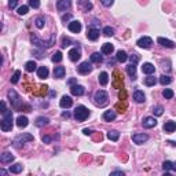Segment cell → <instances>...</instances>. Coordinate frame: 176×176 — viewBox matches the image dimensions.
Wrapping results in <instances>:
<instances>
[{
  "instance_id": "18",
  "label": "cell",
  "mask_w": 176,
  "mask_h": 176,
  "mask_svg": "<svg viewBox=\"0 0 176 176\" xmlns=\"http://www.w3.org/2000/svg\"><path fill=\"white\" fill-rule=\"evenodd\" d=\"M157 42H158V44H161L162 47H167V48H173V47H175V43H173L172 40L164 39V37H158Z\"/></svg>"
},
{
  "instance_id": "10",
  "label": "cell",
  "mask_w": 176,
  "mask_h": 176,
  "mask_svg": "<svg viewBox=\"0 0 176 176\" xmlns=\"http://www.w3.org/2000/svg\"><path fill=\"white\" fill-rule=\"evenodd\" d=\"M91 72H92V65L90 62H83L78 66V73L80 75H88Z\"/></svg>"
},
{
  "instance_id": "48",
  "label": "cell",
  "mask_w": 176,
  "mask_h": 176,
  "mask_svg": "<svg viewBox=\"0 0 176 176\" xmlns=\"http://www.w3.org/2000/svg\"><path fill=\"white\" fill-rule=\"evenodd\" d=\"M129 61H131V63H138V61H139V57H138L136 54H132L131 57H128Z\"/></svg>"
},
{
  "instance_id": "40",
  "label": "cell",
  "mask_w": 176,
  "mask_h": 176,
  "mask_svg": "<svg viewBox=\"0 0 176 176\" xmlns=\"http://www.w3.org/2000/svg\"><path fill=\"white\" fill-rule=\"evenodd\" d=\"M19 77H21V72H19V70H15V73L12 75V77H11V83L17 84L19 81Z\"/></svg>"
},
{
  "instance_id": "17",
  "label": "cell",
  "mask_w": 176,
  "mask_h": 176,
  "mask_svg": "<svg viewBox=\"0 0 176 176\" xmlns=\"http://www.w3.org/2000/svg\"><path fill=\"white\" fill-rule=\"evenodd\" d=\"M8 98H10V102H11L12 103V106H14V108H17V106H18V101H19V96H18V94L15 92L14 90H10L8 91Z\"/></svg>"
},
{
  "instance_id": "56",
  "label": "cell",
  "mask_w": 176,
  "mask_h": 176,
  "mask_svg": "<svg viewBox=\"0 0 176 176\" xmlns=\"http://www.w3.org/2000/svg\"><path fill=\"white\" fill-rule=\"evenodd\" d=\"M62 117H63V118H69V117H70V113H69V111H63Z\"/></svg>"
},
{
  "instance_id": "49",
  "label": "cell",
  "mask_w": 176,
  "mask_h": 176,
  "mask_svg": "<svg viewBox=\"0 0 176 176\" xmlns=\"http://www.w3.org/2000/svg\"><path fill=\"white\" fill-rule=\"evenodd\" d=\"M17 4H18V0H10L8 2V7L10 8H15V7H17Z\"/></svg>"
},
{
  "instance_id": "53",
  "label": "cell",
  "mask_w": 176,
  "mask_h": 176,
  "mask_svg": "<svg viewBox=\"0 0 176 176\" xmlns=\"http://www.w3.org/2000/svg\"><path fill=\"white\" fill-rule=\"evenodd\" d=\"M70 18H72V15H70V14L63 15V17H62V21H63V22H66V21H68V19H70Z\"/></svg>"
},
{
  "instance_id": "50",
  "label": "cell",
  "mask_w": 176,
  "mask_h": 176,
  "mask_svg": "<svg viewBox=\"0 0 176 176\" xmlns=\"http://www.w3.org/2000/svg\"><path fill=\"white\" fill-rule=\"evenodd\" d=\"M101 2H102V4H103L105 7H110L111 4H113L114 0H101Z\"/></svg>"
},
{
  "instance_id": "19",
  "label": "cell",
  "mask_w": 176,
  "mask_h": 176,
  "mask_svg": "<svg viewBox=\"0 0 176 176\" xmlns=\"http://www.w3.org/2000/svg\"><path fill=\"white\" fill-rule=\"evenodd\" d=\"M164 131L167 134H172L176 131V122L175 121H167L164 124Z\"/></svg>"
},
{
  "instance_id": "16",
  "label": "cell",
  "mask_w": 176,
  "mask_h": 176,
  "mask_svg": "<svg viewBox=\"0 0 176 176\" xmlns=\"http://www.w3.org/2000/svg\"><path fill=\"white\" fill-rule=\"evenodd\" d=\"M87 37H88L91 42L98 40L99 39V29H96V28H91V29L88 30V33H87Z\"/></svg>"
},
{
  "instance_id": "45",
  "label": "cell",
  "mask_w": 176,
  "mask_h": 176,
  "mask_svg": "<svg viewBox=\"0 0 176 176\" xmlns=\"http://www.w3.org/2000/svg\"><path fill=\"white\" fill-rule=\"evenodd\" d=\"M28 11H29V7H28V6H21V7H18V11H17V12H18L19 15H25Z\"/></svg>"
},
{
  "instance_id": "52",
  "label": "cell",
  "mask_w": 176,
  "mask_h": 176,
  "mask_svg": "<svg viewBox=\"0 0 176 176\" xmlns=\"http://www.w3.org/2000/svg\"><path fill=\"white\" fill-rule=\"evenodd\" d=\"M92 132H94L92 129H88V128H84L83 129V134L84 135H92Z\"/></svg>"
},
{
  "instance_id": "29",
  "label": "cell",
  "mask_w": 176,
  "mask_h": 176,
  "mask_svg": "<svg viewBox=\"0 0 176 176\" xmlns=\"http://www.w3.org/2000/svg\"><path fill=\"white\" fill-rule=\"evenodd\" d=\"M48 122H50L48 117H37L35 124H36V127H44V125H48Z\"/></svg>"
},
{
  "instance_id": "41",
  "label": "cell",
  "mask_w": 176,
  "mask_h": 176,
  "mask_svg": "<svg viewBox=\"0 0 176 176\" xmlns=\"http://www.w3.org/2000/svg\"><path fill=\"white\" fill-rule=\"evenodd\" d=\"M162 96H164L165 99H172L173 98V91L169 90V88H167V90H164V92H162Z\"/></svg>"
},
{
  "instance_id": "34",
  "label": "cell",
  "mask_w": 176,
  "mask_h": 176,
  "mask_svg": "<svg viewBox=\"0 0 176 176\" xmlns=\"http://www.w3.org/2000/svg\"><path fill=\"white\" fill-rule=\"evenodd\" d=\"M35 25H36L37 29H43V28H44V25H45L44 17H37V18L35 19Z\"/></svg>"
},
{
  "instance_id": "39",
  "label": "cell",
  "mask_w": 176,
  "mask_h": 176,
  "mask_svg": "<svg viewBox=\"0 0 176 176\" xmlns=\"http://www.w3.org/2000/svg\"><path fill=\"white\" fill-rule=\"evenodd\" d=\"M80 4L84 7V11H88L92 8V3H90L88 0H80Z\"/></svg>"
},
{
  "instance_id": "57",
  "label": "cell",
  "mask_w": 176,
  "mask_h": 176,
  "mask_svg": "<svg viewBox=\"0 0 176 176\" xmlns=\"http://www.w3.org/2000/svg\"><path fill=\"white\" fill-rule=\"evenodd\" d=\"M6 110H7V109H6V103H4V102H2V110H0V111L3 113V111H6Z\"/></svg>"
},
{
  "instance_id": "21",
  "label": "cell",
  "mask_w": 176,
  "mask_h": 176,
  "mask_svg": "<svg viewBox=\"0 0 176 176\" xmlns=\"http://www.w3.org/2000/svg\"><path fill=\"white\" fill-rule=\"evenodd\" d=\"M127 73L132 80H135L136 78V63H129V66H127Z\"/></svg>"
},
{
  "instance_id": "22",
  "label": "cell",
  "mask_w": 176,
  "mask_h": 176,
  "mask_svg": "<svg viewBox=\"0 0 176 176\" xmlns=\"http://www.w3.org/2000/svg\"><path fill=\"white\" fill-rule=\"evenodd\" d=\"M134 101L136 102V103H143V102L146 101V96H144V94L142 92V91H135L134 92Z\"/></svg>"
},
{
  "instance_id": "42",
  "label": "cell",
  "mask_w": 176,
  "mask_h": 176,
  "mask_svg": "<svg viewBox=\"0 0 176 176\" xmlns=\"http://www.w3.org/2000/svg\"><path fill=\"white\" fill-rule=\"evenodd\" d=\"M103 35L105 36H108V37H111L114 35V30H113V28H110V26H106L103 29Z\"/></svg>"
},
{
  "instance_id": "47",
  "label": "cell",
  "mask_w": 176,
  "mask_h": 176,
  "mask_svg": "<svg viewBox=\"0 0 176 176\" xmlns=\"http://www.w3.org/2000/svg\"><path fill=\"white\" fill-rule=\"evenodd\" d=\"M70 43H72V40H70V39H68V37H63V40H62V47L63 48L68 47V45H70Z\"/></svg>"
},
{
  "instance_id": "33",
  "label": "cell",
  "mask_w": 176,
  "mask_h": 176,
  "mask_svg": "<svg viewBox=\"0 0 176 176\" xmlns=\"http://www.w3.org/2000/svg\"><path fill=\"white\" fill-rule=\"evenodd\" d=\"M22 169H24V165L22 164L10 165V172H12V173H19V172H22Z\"/></svg>"
},
{
  "instance_id": "3",
  "label": "cell",
  "mask_w": 176,
  "mask_h": 176,
  "mask_svg": "<svg viewBox=\"0 0 176 176\" xmlns=\"http://www.w3.org/2000/svg\"><path fill=\"white\" fill-rule=\"evenodd\" d=\"M94 99H95V103L102 108V106H106V105H108L109 95H108V92H106V91L99 90V91H96V92H95V96H94Z\"/></svg>"
},
{
  "instance_id": "55",
  "label": "cell",
  "mask_w": 176,
  "mask_h": 176,
  "mask_svg": "<svg viewBox=\"0 0 176 176\" xmlns=\"http://www.w3.org/2000/svg\"><path fill=\"white\" fill-rule=\"evenodd\" d=\"M111 175H113V176L114 175H121L122 176V175H124V172H122V171H114V172H111Z\"/></svg>"
},
{
  "instance_id": "13",
  "label": "cell",
  "mask_w": 176,
  "mask_h": 176,
  "mask_svg": "<svg viewBox=\"0 0 176 176\" xmlns=\"http://www.w3.org/2000/svg\"><path fill=\"white\" fill-rule=\"evenodd\" d=\"M70 92H72V95H75V96H81V95H84V92H85V88H84L83 85L76 84V85H72Z\"/></svg>"
},
{
  "instance_id": "54",
  "label": "cell",
  "mask_w": 176,
  "mask_h": 176,
  "mask_svg": "<svg viewBox=\"0 0 176 176\" xmlns=\"http://www.w3.org/2000/svg\"><path fill=\"white\" fill-rule=\"evenodd\" d=\"M125 95H127V94H125V91H124V90H121V91H120V94H118V98L121 99V96H122V98H125Z\"/></svg>"
},
{
  "instance_id": "46",
  "label": "cell",
  "mask_w": 176,
  "mask_h": 176,
  "mask_svg": "<svg viewBox=\"0 0 176 176\" xmlns=\"http://www.w3.org/2000/svg\"><path fill=\"white\" fill-rule=\"evenodd\" d=\"M162 168H164V171H171L172 169V162L171 161H164V164H162Z\"/></svg>"
},
{
  "instance_id": "1",
  "label": "cell",
  "mask_w": 176,
  "mask_h": 176,
  "mask_svg": "<svg viewBox=\"0 0 176 176\" xmlns=\"http://www.w3.org/2000/svg\"><path fill=\"white\" fill-rule=\"evenodd\" d=\"M3 118H2V122H0V128L3 132H8L12 129V113L11 110L7 109L6 111H3Z\"/></svg>"
},
{
  "instance_id": "38",
  "label": "cell",
  "mask_w": 176,
  "mask_h": 176,
  "mask_svg": "<svg viewBox=\"0 0 176 176\" xmlns=\"http://www.w3.org/2000/svg\"><path fill=\"white\" fill-rule=\"evenodd\" d=\"M155 83H157V80H155V77H153V76H149V77L144 78V84H146L147 87L155 85Z\"/></svg>"
},
{
  "instance_id": "4",
  "label": "cell",
  "mask_w": 176,
  "mask_h": 176,
  "mask_svg": "<svg viewBox=\"0 0 176 176\" xmlns=\"http://www.w3.org/2000/svg\"><path fill=\"white\" fill-rule=\"evenodd\" d=\"M88 116H90V110H88L85 106H77V108L75 109V118L77 120V121H80V122L84 121Z\"/></svg>"
},
{
  "instance_id": "32",
  "label": "cell",
  "mask_w": 176,
  "mask_h": 176,
  "mask_svg": "<svg viewBox=\"0 0 176 176\" xmlns=\"http://www.w3.org/2000/svg\"><path fill=\"white\" fill-rule=\"evenodd\" d=\"M91 62H94V63H101L102 61H103V57H102V54L101 52H94L92 55H91Z\"/></svg>"
},
{
  "instance_id": "6",
  "label": "cell",
  "mask_w": 176,
  "mask_h": 176,
  "mask_svg": "<svg viewBox=\"0 0 176 176\" xmlns=\"http://www.w3.org/2000/svg\"><path fill=\"white\" fill-rule=\"evenodd\" d=\"M70 7H72V0H58V3H57L58 11H61V12L68 11Z\"/></svg>"
},
{
  "instance_id": "24",
  "label": "cell",
  "mask_w": 176,
  "mask_h": 176,
  "mask_svg": "<svg viewBox=\"0 0 176 176\" xmlns=\"http://www.w3.org/2000/svg\"><path fill=\"white\" fill-rule=\"evenodd\" d=\"M102 117H103L105 121H113V120L116 118V111L114 110H106Z\"/></svg>"
},
{
  "instance_id": "7",
  "label": "cell",
  "mask_w": 176,
  "mask_h": 176,
  "mask_svg": "<svg viewBox=\"0 0 176 176\" xmlns=\"http://www.w3.org/2000/svg\"><path fill=\"white\" fill-rule=\"evenodd\" d=\"M132 140H134V143H136V144H143L144 142L149 140V135H146V134H135L134 136H132Z\"/></svg>"
},
{
  "instance_id": "15",
  "label": "cell",
  "mask_w": 176,
  "mask_h": 176,
  "mask_svg": "<svg viewBox=\"0 0 176 176\" xmlns=\"http://www.w3.org/2000/svg\"><path fill=\"white\" fill-rule=\"evenodd\" d=\"M69 30L73 33H78L81 30V22L80 21H72V22H69L68 25Z\"/></svg>"
},
{
  "instance_id": "5",
  "label": "cell",
  "mask_w": 176,
  "mask_h": 176,
  "mask_svg": "<svg viewBox=\"0 0 176 176\" xmlns=\"http://www.w3.org/2000/svg\"><path fill=\"white\" fill-rule=\"evenodd\" d=\"M33 140V135L30 134H22V135H18V136H15L14 139V146L15 147H21L24 143H26V142H32Z\"/></svg>"
},
{
  "instance_id": "20",
  "label": "cell",
  "mask_w": 176,
  "mask_h": 176,
  "mask_svg": "<svg viewBox=\"0 0 176 176\" xmlns=\"http://www.w3.org/2000/svg\"><path fill=\"white\" fill-rule=\"evenodd\" d=\"M142 72L146 73V75H153V73L155 72V66L151 65V63H149V62H146L142 66Z\"/></svg>"
},
{
  "instance_id": "37",
  "label": "cell",
  "mask_w": 176,
  "mask_h": 176,
  "mask_svg": "<svg viewBox=\"0 0 176 176\" xmlns=\"http://www.w3.org/2000/svg\"><path fill=\"white\" fill-rule=\"evenodd\" d=\"M62 52L61 51H57L55 54H52V57H51V59H52V62L54 63H58V62H61L62 61Z\"/></svg>"
},
{
  "instance_id": "2",
  "label": "cell",
  "mask_w": 176,
  "mask_h": 176,
  "mask_svg": "<svg viewBox=\"0 0 176 176\" xmlns=\"http://www.w3.org/2000/svg\"><path fill=\"white\" fill-rule=\"evenodd\" d=\"M30 40H32V43L36 45V47L50 48V47H52V45H54V43H55V35H52V36H51V39L48 40V42H43V40H40L36 35H32V36H30Z\"/></svg>"
},
{
  "instance_id": "44",
  "label": "cell",
  "mask_w": 176,
  "mask_h": 176,
  "mask_svg": "<svg viewBox=\"0 0 176 176\" xmlns=\"http://www.w3.org/2000/svg\"><path fill=\"white\" fill-rule=\"evenodd\" d=\"M28 3H29V7H32V8H39L40 7V0H28Z\"/></svg>"
},
{
  "instance_id": "31",
  "label": "cell",
  "mask_w": 176,
  "mask_h": 176,
  "mask_svg": "<svg viewBox=\"0 0 176 176\" xmlns=\"http://www.w3.org/2000/svg\"><path fill=\"white\" fill-rule=\"evenodd\" d=\"M99 83H101V85H108L109 83V75L106 72H102L101 75H99Z\"/></svg>"
},
{
  "instance_id": "12",
  "label": "cell",
  "mask_w": 176,
  "mask_h": 176,
  "mask_svg": "<svg viewBox=\"0 0 176 176\" xmlns=\"http://www.w3.org/2000/svg\"><path fill=\"white\" fill-rule=\"evenodd\" d=\"M142 124H143L144 128H154V127L157 125V120H155L154 117H144Z\"/></svg>"
},
{
  "instance_id": "35",
  "label": "cell",
  "mask_w": 176,
  "mask_h": 176,
  "mask_svg": "<svg viewBox=\"0 0 176 176\" xmlns=\"http://www.w3.org/2000/svg\"><path fill=\"white\" fill-rule=\"evenodd\" d=\"M160 83H161L162 85H168V84L172 83V78H171V76H168V75H162L161 77H160Z\"/></svg>"
},
{
  "instance_id": "62",
  "label": "cell",
  "mask_w": 176,
  "mask_h": 176,
  "mask_svg": "<svg viewBox=\"0 0 176 176\" xmlns=\"http://www.w3.org/2000/svg\"><path fill=\"white\" fill-rule=\"evenodd\" d=\"M168 143H171V144H172V146H176V143H175V142H172V140H169Z\"/></svg>"
},
{
  "instance_id": "14",
  "label": "cell",
  "mask_w": 176,
  "mask_h": 176,
  "mask_svg": "<svg viewBox=\"0 0 176 176\" xmlns=\"http://www.w3.org/2000/svg\"><path fill=\"white\" fill-rule=\"evenodd\" d=\"M12 161H14V155H12L11 153L4 151L3 154L0 155V162H2V164H11Z\"/></svg>"
},
{
  "instance_id": "43",
  "label": "cell",
  "mask_w": 176,
  "mask_h": 176,
  "mask_svg": "<svg viewBox=\"0 0 176 176\" xmlns=\"http://www.w3.org/2000/svg\"><path fill=\"white\" fill-rule=\"evenodd\" d=\"M153 113H154V116H162L164 109H162V106H155V108H153Z\"/></svg>"
},
{
  "instance_id": "58",
  "label": "cell",
  "mask_w": 176,
  "mask_h": 176,
  "mask_svg": "<svg viewBox=\"0 0 176 176\" xmlns=\"http://www.w3.org/2000/svg\"><path fill=\"white\" fill-rule=\"evenodd\" d=\"M99 24H101V22H98V19H95V18H94L92 22H91V25H99Z\"/></svg>"
},
{
  "instance_id": "26",
  "label": "cell",
  "mask_w": 176,
  "mask_h": 176,
  "mask_svg": "<svg viewBox=\"0 0 176 176\" xmlns=\"http://www.w3.org/2000/svg\"><path fill=\"white\" fill-rule=\"evenodd\" d=\"M65 76V68L63 66H57L54 69V77L55 78H62Z\"/></svg>"
},
{
  "instance_id": "59",
  "label": "cell",
  "mask_w": 176,
  "mask_h": 176,
  "mask_svg": "<svg viewBox=\"0 0 176 176\" xmlns=\"http://www.w3.org/2000/svg\"><path fill=\"white\" fill-rule=\"evenodd\" d=\"M0 175H7V172L4 169H0Z\"/></svg>"
},
{
  "instance_id": "11",
  "label": "cell",
  "mask_w": 176,
  "mask_h": 176,
  "mask_svg": "<svg viewBox=\"0 0 176 176\" xmlns=\"http://www.w3.org/2000/svg\"><path fill=\"white\" fill-rule=\"evenodd\" d=\"M72 105H73V99L70 98V96H68V95L62 96V99L59 101V106L62 109H69Z\"/></svg>"
},
{
  "instance_id": "60",
  "label": "cell",
  "mask_w": 176,
  "mask_h": 176,
  "mask_svg": "<svg viewBox=\"0 0 176 176\" xmlns=\"http://www.w3.org/2000/svg\"><path fill=\"white\" fill-rule=\"evenodd\" d=\"M172 171H176V162H172Z\"/></svg>"
},
{
  "instance_id": "27",
  "label": "cell",
  "mask_w": 176,
  "mask_h": 176,
  "mask_svg": "<svg viewBox=\"0 0 176 176\" xmlns=\"http://www.w3.org/2000/svg\"><path fill=\"white\" fill-rule=\"evenodd\" d=\"M37 77H40V78L48 77V69L45 68V66H40V68L37 69Z\"/></svg>"
},
{
  "instance_id": "61",
  "label": "cell",
  "mask_w": 176,
  "mask_h": 176,
  "mask_svg": "<svg viewBox=\"0 0 176 176\" xmlns=\"http://www.w3.org/2000/svg\"><path fill=\"white\" fill-rule=\"evenodd\" d=\"M73 83H76V80H75V78H72V80H69V84H73Z\"/></svg>"
},
{
  "instance_id": "25",
  "label": "cell",
  "mask_w": 176,
  "mask_h": 176,
  "mask_svg": "<svg viewBox=\"0 0 176 176\" xmlns=\"http://www.w3.org/2000/svg\"><path fill=\"white\" fill-rule=\"evenodd\" d=\"M28 124H29V120L25 116H19L18 118H17V125H18L19 128H25V127H28Z\"/></svg>"
},
{
  "instance_id": "28",
  "label": "cell",
  "mask_w": 176,
  "mask_h": 176,
  "mask_svg": "<svg viewBox=\"0 0 176 176\" xmlns=\"http://www.w3.org/2000/svg\"><path fill=\"white\" fill-rule=\"evenodd\" d=\"M116 59L118 61V62H125L127 59H128V55H127V52L125 51H122V50H120V51H117V55H116Z\"/></svg>"
},
{
  "instance_id": "30",
  "label": "cell",
  "mask_w": 176,
  "mask_h": 176,
  "mask_svg": "<svg viewBox=\"0 0 176 176\" xmlns=\"http://www.w3.org/2000/svg\"><path fill=\"white\" fill-rule=\"evenodd\" d=\"M36 62H35V61H29V62H26L25 63V70H26V72H29V73H32V72H35V70H36Z\"/></svg>"
},
{
  "instance_id": "51",
  "label": "cell",
  "mask_w": 176,
  "mask_h": 176,
  "mask_svg": "<svg viewBox=\"0 0 176 176\" xmlns=\"http://www.w3.org/2000/svg\"><path fill=\"white\" fill-rule=\"evenodd\" d=\"M43 142H44V143H51V142H52V138L51 136H43Z\"/></svg>"
},
{
  "instance_id": "8",
  "label": "cell",
  "mask_w": 176,
  "mask_h": 176,
  "mask_svg": "<svg viewBox=\"0 0 176 176\" xmlns=\"http://www.w3.org/2000/svg\"><path fill=\"white\" fill-rule=\"evenodd\" d=\"M139 47H142V48H150L151 47V44H153V40L150 39V37H147V36H143V37H140L139 40H138V43H136Z\"/></svg>"
},
{
  "instance_id": "9",
  "label": "cell",
  "mask_w": 176,
  "mask_h": 176,
  "mask_svg": "<svg viewBox=\"0 0 176 176\" xmlns=\"http://www.w3.org/2000/svg\"><path fill=\"white\" fill-rule=\"evenodd\" d=\"M80 58H81L80 48H72V50L69 51V59L72 61V62H77Z\"/></svg>"
},
{
  "instance_id": "23",
  "label": "cell",
  "mask_w": 176,
  "mask_h": 176,
  "mask_svg": "<svg viewBox=\"0 0 176 176\" xmlns=\"http://www.w3.org/2000/svg\"><path fill=\"white\" fill-rule=\"evenodd\" d=\"M113 51H114V47H113V44H110V43H105V44L102 45V54L110 55Z\"/></svg>"
},
{
  "instance_id": "36",
  "label": "cell",
  "mask_w": 176,
  "mask_h": 176,
  "mask_svg": "<svg viewBox=\"0 0 176 176\" xmlns=\"http://www.w3.org/2000/svg\"><path fill=\"white\" fill-rule=\"evenodd\" d=\"M108 138L110 140H113V142H117V140H118V138H120V132H117V131L108 132Z\"/></svg>"
}]
</instances>
